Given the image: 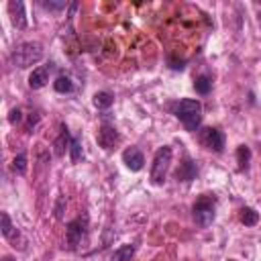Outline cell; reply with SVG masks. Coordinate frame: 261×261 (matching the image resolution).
Returning a JSON list of instances; mask_svg holds the SVG:
<instances>
[{
    "mask_svg": "<svg viewBox=\"0 0 261 261\" xmlns=\"http://www.w3.org/2000/svg\"><path fill=\"white\" fill-rule=\"evenodd\" d=\"M43 59V47L41 43H35V41H27V43H20L14 47L12 51V61L14 65L18 67H31L35 63H39Z\"/></svg>",
    "mask_w": 261,
    "mask_h": 261,
    "instance_id": "1",
    "label": "cell"
},
{
    "mask_svg": "<svg viewBox=\"0 0 261 261\" xmlns=\"http://www.w3.org/2000/svg\"><path fill=\"white\" fill-rule=\"evenodd\" d=\"M175 116L184 122V126L188 130H196L202 120V104L198 100H190V98L179 100L175 106Z\"/></svg>",
    "mask_w": 261,
    "mask_h": 261,
    "instance_id": "2",
    "label": "cell"
},
{
    "mask_svg": "<svg viewBox=\"0 0 261 261\" xmlns=\"http://www.w3.org/2000/svg\"><path fill=\"white\" fill-rule=\"evenodd\" d=\"M169 163H171V149L163 145V147H159V149L155 151L153 165H151V181H153L155 186H161V184L165 181Z\"/></svg>",
    "mask_w": 261,
    "mask_h": 261,
    "instance_id": "3",
    "label": "cell"
},
{
    "mask_svg": "<svg viewBox=\"0 0 261 261\" xmlns=\"http://www.w3.org/2000/svg\"><path fill=\"white\" fill-rule=\"evenodd\" d=\"M214 208H216V200L212 196H200L192 208L194 212V220L198 226H208L214 220Z\"/></svg>",
    "mask_w": 261,
    "mask_h": 261,
    "instance_id": "4",
    "label": "cell"
},
{
    "mask_svg": "<svg viewBox=\"0 0 261 261\" xmlns=\"http://www.w3.org/2000/svg\"><path fill=\"white\" fill-rule=\"evenodd\" d=\"M200 141H202L204 147H208V149H212L216 153L222 151V147H224V135H222V130L212 128V126L200 130Z\"/></svg>",
    "mask_w": 261,
    "mask_h": 261,
    "instance_id": "5",
    "label": "cell"
},
{
    "mask_svg": "<svg viewBox=\"0 0 261 261\" xmlns=\"http://www.w3.org/2000/svg\"><path fill=\"white\" fill-rule=\"evenodd\" d=\"M96 141H98V145H100V147H104V149H112V147L120 141V137H118V133H116L112 126L104 124V126H100V128H98Z\"/></svg>",
    "mask_w": 261,
    "mask_h": 261,
    "instance_id": "6",
    "label": "cell"
},
{
    "mask_svg": "<svg viewBox=\"0 0 261 261\" xmlns=\"http://www.w3.org/2000/svg\"><path fill=\"white\" fill-rule=\"evenodd\" d=\"M122 161L126 163V167H128L130 171H139V169L143 167V163H145V157H143V153H141L137 147H128V149L122 153Z\"/></svg>",
    "mask_w": 261,
    "mask_h": 261,
    "instance_id": "7",
    "label": "cell"
},
{
    "mask_svg": "<svg viewBox=\"0 0 261 261\" xmlns=\"http://www.w3.org/2000/svg\"><path fill=\"white\" fill-rule=\"evenodd\" d=\"M8 10H10V16H12V24L18 27V29H24L27 27V16H24V4L22 2H8Z\"/></svg>",
    "mask_w": 261,
    "mask_h": 261,
    "instance_id": "8",
    "label": "cell"
},
{
    "mask_svg": "<svg viewBox=\"0 0 261 261\" xmlns=\"http://www.w3.org/2000/svg\"><path fill=\"white\" fill-rule=\"evenodd\" d=\"M82 234H84V222H82V218L71 220V222L67 224V243H69L71 247H75V245L82 241Z\"/></svg>",
    "mask_w": 261,
    "mask_h": 261,
    "instance_id": "9",
    "label": "cell"
},
{
    "mask_svg": "<svg viewBox=\"0 0 261 261\" xmlns=\"http://www.w3.org/2000/svg\"><path fill=\"white\" fill-rule=\"evenodd\" d=\"M47 82H49V69H47V67H37V69H33V73L29 75V86H31L33 90L43 88Z\"/></svg>",
    "mask_w": 261,
    "mask_h": 261,
    "instance_id": "10",
    "label": "cell"
},
{
    "mask_svg": "<svg viewBox=\"0 0 261 261\" xmlns=\"http://www.w3.org/2000/svg\"><path fill=\"white\" fill-rule=\"evenodd\" d=\"M194 175H196V165H194V161H190V159H186V161L177 167V171H175V177H177L179 181H190Z\"/></svg>",
    "mask_w": 261,
    "mask_h": 261,
    "instance_id": "11",
    "label": "cell"
},
{
    "mask_svg": "<svg viewBox=\"0 0 261 261\" xmlns=\"http://www.w3.org/2000/svg\"><path fill=\"white\" fill-rule=\"evenodd\" d=\"M133 255H135V247H133V245H120V247L112 253L110 261H130Z\"/></svg>",
    "mask_w": 261,
    "mask_h": 261,
    "instance_id": "12",
    "label": "cell"
},
{
    "mask_svg": "<svg viewBox=\"0 0 261 261\" xmlns=\"http://www.w3.org/2000/svg\"><path fill=\"white\" fill-rule=\"evenodd\" d=\"M112 102H114V98L110 92H96L94 94V106L96 108H110Z\"/></svg>",
    "mask_w": 261,
    "mask_h": 261,
    "instance_id": "13",
    "label": "cell"
},
{
    "mask_svg": "<svg viewBox=\"0 0 261 261\" xmlns=\"http://www.w3.org/2000/svg\"><path fill=\"white\" fill-rule=\"evenodd\" d=\"M241 222L245 226H255L259 222V214L253 210V208H243L241 210Z\"/></svg>",
    "mask_w": 261,
    "mask_h": 261,
    "instance_id": "14",
    "label": "cell"
},
{
    "mask_svg": "<svg viewBox=\"0 0 261 261\" xmlns=\"http://www.w3.org/2000/svg\"><path fill=\"white\" fill-rule=\"evenodd\" d=\"M53 88L59 92V94H65V92H71L73 90V84L67 75H59L55 82H53Z\"/></svg>",
    "mask_w": 261,
    "mask_h": 261,
    "instance_id": "15",
    "label": "cell"
},
{
    "mask_svg": "<svg viewBox=\"0 0 261 261\" xmlns=\"http://www.w3.org/2000/svg\"><path fill=\"white\" fill-rule=\"evenodd\" d=\"M67 143H71V141H69V133H67V128L63 126V128H61V135H59V139L55 141V151H57V155H63V153H65V149H67Z\"/></svg>",
    "mask_w": 261,
    "mask_h": 261,
    "instance_id": "16",
    "label": "cell"
},
{
    "mask_svg": "<svg viewBox=\"0 0 261 261\" xmlns=\"http://www.w3.org/2000/svg\"><path fill=\"white\" fill-rule=\"evenodd\" d=\"M249 159H251V149H249L247 145H241V147L237 149V161H239V167L245 169V167L249 165Z\"/></svg>",
    "mask_w": 261,
    "mask_h": 261,
    "instance_id": "17",
    "label": "cell"
},
{
    "mask_svg": "<svg viewBox=\"0 0 261 261\" xmlns=\"http://www.w3.org/2000/svg\"><path fill=\"white\" fill-rule=\"evenodd\" d=\"M194 88H196V92H198V94H208V92H210V88H212V82H210V77H208V75H200V77L194 82Z\"/></svg>",
    "mask_w": 261,
    "mask_h": 261,
    "instance_id": "18",
    "label": "cell"
},
{
    "mask_svg": "<svg viewBox=\"0 0 261 261\" xmlns=\"http://www.w3.org/2000/svg\"><path fill=\"white\" fill-rule=\"evenodd\" d=\"M12 169H14L16 173H24V171H27V155H24V153H18V155L14 157Z\"/></svg>",
    "mask_w": 261,
    "mask_h": 261,
    "instance_id": "19",
    "label": "cell"
},
{
    "mask_svg": "<svg viewBox=\"0 0 261 261\" xmlns=\"http://www.w3.org/2000/svg\"><path fill=\"white\" fill-rule=\"evenodd\" d=\"M69 153H71V161H73V163L82 159V143H80L77 139H71V143H69Z\"/></svg>",
    "mask_w": 261,
    "mask_h": 261,
    "instance_id": "20",
    "label": "cell"
},
{
    "mask_svg": "<svg viewBox=\"0 0 261 261\" xmlns=\"http://www.w3.org/2000/svg\"><path fill=\"white\" fill-rule=\"evenodd\" d=\"M2 234L4 237H10L12 234V224H10V218L6 212H2Z\"/></svg>",
    "mask_w": 261,
    "mask_h": 261,
    "instance_id": "21",
    "label": "cell"
},
{
    "mask_svg": "<svg viewBox=\"0 0 261 261\" xmlns=\"http://www.w3.org/2000/svg\"><path fill=\"white\" fill-rule=\"evenodd\" d=\"M43 6H45L47 10H59V8H63L65 4H63V2H45Z\"/></svg>",
    "mask_w": 261,
    "mask_h": 261,
    "instance_id": "22",
    "label": "cell"
},
{
    "mask_svg": "<svg viewBox=\"0 0 261 261\" xmlns=\"http://www.w3.org/2000/svg\"><path fill=\"white\" fill-rule=\"evenodd\" d=\"M8 118H10V122H12V124H14V122H18V120L22 118V116H20V110H18V108H14V110L10 112V116H8Z\"/></svg>",
    "mask_w": 261,
    "mask_h": 261,
    "instance_id": "23",
    "label": "cell"
},
{
    "mask_svg": "<svg viewBox=\"0 0 261 261\" xmlns=\"http://www.w3.org/2000/svg\"><path fill=\"white\" fill-rule=\"evenodd\" d=\"M2 261H14V259H10V257H4V259H2Z\"/></svg>",
    "mask_w": 261,
    "mask_h": 261,
    "instance_id": "24",
    "label": "cell"
},
{
    "mask_svg": "<svg viewBox=\"0 0 261 261\" xmlns=\"http://www.w3.org/2000/svg\"><path fill=\"white\" fill-rule=\"evenodd\" d=\"M230 261H234V259H230Z\"/></svg>",
    "mask_w": 261,
    "mask_h": 261,
    "instance_id": "25",
    "label": "cell"
}]
</instances>
